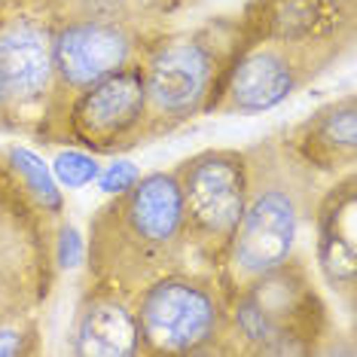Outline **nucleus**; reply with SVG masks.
I'll return each mask as SVG.
<instances>
[{"label":"nucleus","instance_id":"obj_1","mask_svg":"<svg viewBox=\"0 0 357 357\" xmlns=\"http://www.w3.org/2000/svg\"><path fill=\"white\" fill-rule=\"evenodd\" d=\"M192 266L174 168L141 174L89 217L86 278L135 296L150 281Z\"/></svg>","mask_w":357,"mask_h":357},{"label":"nucleus","instance_id":"obj_2","mask_svg":"<svg viewBox=\"0 0 357 357\" xmlns=\"http://www.w3.org/2000/svg\"><path fill=\"white\" fill-rule=\"evenodd\" d=\"M248 153V202L238 220L220 278L232 290L278 269L299 257L296 248L305 232H312L314 208L324 192L318 172L303 165L278 135L245 147Z\"/></svg>","mask_w":357,"mask_h":357},{"label":"nucleus","instance_id":"obj_3","mask_svg":"<svg viewBox=\"0 0 357 357\" xmlns=\"http://www.w3.org/2000/svg\"><path fill=\"white\" fill-rule=\"evenodd\" d=\"M238 40V15H220L190 31L162 28L150 40L141 55L150 144L211 116Z\"/></svg>","mask_w":357,"mask_h":357},{"label":"nucleus","instance_id":"obj_4","mask_svg":"<svg viewBox=\"0 0 357 357\" xmlns=\"http://www.w3.org/2000/svg\"><path fill=\"white\" fill-rule=\"evenodd\" d=\"M330 305L305 257L241 284L229 294V333L235 354L308 357L324 354L333 336Z\"/></svg>","mask_w":357,"mask_h":357},{"label":"nucleus","instance_id":"obj_5","mask_svg":"<svg viewBox=\"0 0 357 357\" xmlns=\"http://www.w3.org/2000/svg\"><path fill=\"white\" fill-rule=\"evenodd\" d=\"M141 357L235 354L229 287L214 269L186 266L150 281L132 296Z\"/></svg>","mask_w":357,"mask_h":357},{"label":"nucleus","instance_id":"obj_6","mask_svg":"<svg viewBox=\"0 0 357 357\" xmlns=\"http://www.w3.org/2000/svg\"><path fill=\"white\" fill-rule=\"evenodd\" d=\"M159 31L162 28L156 25L98 19V15L64 13L52 6V95L34 132L37 141L83 89L141 59Z\"/></svg>","mask_w":357,"mask_h":357},{"label":"nucleus","instance_id":"obj_7","mask_svg":"<svg viewBox=\"0 0 357 357\" xmlns=\"http://www.w3.org/2000/svg\"><path fill=\"white\" fill-rule=\"evenodd\" d=\"M192 263L220 272L248 202L245 147H208L174 165Z\"/></svg>","mask_w":357,"mask_h":357},{"label":"nucleus","instance_id":"obj_8","mask_svg":"<svg viewBox=\"0 0 357 357\" xmlns=\"http://www.w3.org/2000/svg\"><path fill=\"white\" fill-rule=\"evenodd\" d=\"M345 55L348 50L342 46L281 43L241 34L211 116H254L281 107L287 98L321 79Z\"/></svg>","mask_w":357,"mask_h":357},{"label":"nucleus","instance_id":"obj_9","mask_svg":"<svg viewBox=\"0 0 357 357\" xmlns=\"http://www.w3.org/2000/svg\"><path fill=\"white\" fill-rule=\"evenodd\" d=\"M147 89L141 59L101 77L77 95L61 116L40 135L43 144H68L95 156H123L150 144Z\"/></svg>","mask_w":357,"mask_h":357},{"label":"nucleus","instance_id":"obj_10","mask_svg":"<svg viewBox=\"0 0 357 357\" xmlns=\"http://www.w3.org/2000/svg\"><path fill=\"white\" fill-rule=\"evenodd\" d=\"M0 77L10 89L22 132L34 137L52 95L50 0H13L0 10Z\"/></svg>","mask_w":357,"mask_h":357},{"label":"nucleus","instance_id":"obj_11","mask_svg":"<svg viewBox=\"0 0 357 357\" xmlns=\"http://www.w3.org/2000/svg\"><path fill=\"white\" fill-rule=\"evenodd\" d=\"M314 266L336 299L354 314L357 303V177L345 172L324 186L312 220Z\"/></svg>","mask_w":357,"mask_h":357},{"label":"nucleus","instance_id":"obj_12","mask_svg":"<svg viewBox=\"0 0 357 357\" xmlns=\"http://www.w3.org/2000/svg\"><path fill=\"white\" fill-rule=\"evenodd\" d=\"M357 3L342 0H250L238 15L245 37L308 46H354Z\"/></svg>","mask_w":357,"mask_h":357},{"label":"nucleus","instance_id":"obj_13","mask_svg":"<svg viewBox=\"0 0 357 357\" xmlns=\"http://www.w3.org/2000/svg\"><path fill=\"white\" fill-rule=\"evenodd\" d=\"M68 348L77 357H137V318L132 296L101 281H83Z\"/></svg>","mask_w":357,"mask_h":357},{"label":"nucleus","instance_id":"obj_14","mask_svg":"<svg viewBox=\"0 0 357 357\" xmlns=\"http://www.w3.org/2000/svg\"><path fill=\"white\" fill-rule=\"evenodd\" d=\"M287 150L321 177H339L357 165V98L354 92L327 101L303 123L281 132Z\"/></svg>","mask_w":357,"mask_h":357},{"label":"nucleus","instance_id":"obj_15","mask_svg":"<svg viewBox=\"0 0 357 357\" xmlns=\"http://www.w3.org/2000/svg\"><path fill=\"white\" fill-rule=\"evenodd\" d=\"M59 266L52 250H0V321L40 312L50 303Z\"/></svg>","mask_w":357,"mask_h":357},{"label":"nucleus","instance_id":"obj_16","mask_svg":"<svg viewBox=\"0 0 357 357\" xmlns=\"http://www.w3.org/2000/svg\"><path fill=\"white\" fill-rule=\"evenodd\" d=\"M55 220L40 214L22 183L0 162V250H52Z\"/></svg>","mask_w":357,"mask_h":357},{"label":"nucleus","instance_id":"obj_17","mask_svg":"<svg viewBox=\"0 0 357 357\" xmlns=\"http://www.w3.org/2000/svg\"><path fill=\"white\" fill-rule=\"evenodd\" d=\"M0 162L13 172V177L22 183L25 196L34 202V208L40 214H46L50 220L59 223L64 217V190L59 186V181L52 177V168L43 162V156H37L31 147H22V144H10L0 153Z\"/></svg>","mask_w":357,"mask_h":357},{"label":"nucleus","instance_id":"obj_18","mask_svg":"<svg viewBox=\"0 0 357 357\" xmlns=\"http://www.w3.org/2000/svg\"><path fill=\"white\" fill-rule=\"evenodd\" d=\"M40 348H43L40 312L0 321V357H31L40 354Z\"/></svg>","mask_w":357,"mask_h":357},{"label":"nucleus","instance_id":"obj_19","mask_svg":"<svg viewBox=\"0 0 357 357\" xmlns=\"http://www.w3.org/2000/svg\"><path fill=\"white\" fill-rule=\"evenodd\" d=\"M50 168H52V177L59 181L61 190H83V186L95 183V177L101 172V162L89 150L68 147L52 159Z\"/></svg>","mask_w":357,"mask_h":357},{"label":"nucleus","instance_id":"obj_20","mask_svg":"<svg viewBox=\"0 0 357 357\" xmlns=\"http://www.w3.org/2000/svg\"><path fill=\"white\" fill-rule=\"evenodd\" d=\"M52 257L59 269H79L86 263V238L64 217L55 223V232H52Z\"/></svg>","mask_w":357,"mask_h":357},{"label":"nucleus","instance_id":"obj_21","mask_svg":"<svg viewBox=\"0 0 357 357\" xmlns=\"http://www.w3.org/2000/svg\"><path fill=\"white\" fill-rule=\"evenodd\" d=\"M137 181H141V168L135 165V162L128 159H113L110 165H104L98 177H95V183H98V190L104 192V196H116V192H126L128 186H135Z\"/></svg>","mask_w":357,"mask_h":357},{"label":"nucleus","instance_id":"obj_22","mask_svg":"<svg viewBox=\"0 0 357 357\" xmlns=\"http://www.w3.org/2000/svg\"><path fill=\"white\" fill-rule=\"evenodd\" d=\"M0 135H25L22 132L19 113H15V107H13L10 89H6L3 77H0Z\"/></svg>","mask_w":357,"mask_h":357},{"label":"nucleus","instance_id":"obj_23","mask_svg":"<svg viewBox=\"0 0 357 357\" xmlns=\"http://www.w3.org/2000/svg\"><path fill=\"white\" fill-rule=\"evenodd\" d=\"M190 3H196V0H156V6H159V13L165 15H174L177 10H183V6H190Z\"/></svg>","mask_w":357,"mask_h":357},{"label":"nucleus","instance_id":"obj_24","mask_svg":"<svg viewBox=\"0 0 357 357\" xmlns=\"http://www.w3.org/2000/svg\"><path fill=\"white\" fill-rule=\"evenodd\" d=\"M6 3H13V0H0V10H3V6H6Z\"/></svg>","mask_w":357,"mask_h":357},{"label":"nucleus","instance_id":"obj_25","mask_svg":"<svg viewBox=\"0 0 357 357\" xmlns=\"http://www.w3.org/2000/svg\"><path fill=\"white\" fill-rule=\"evenodd\" d=\"M342 3H357V0H342Z\"/></svg>","mask_w":357,"mask_h":357}]
</instances>
